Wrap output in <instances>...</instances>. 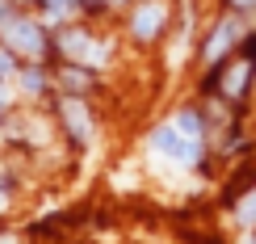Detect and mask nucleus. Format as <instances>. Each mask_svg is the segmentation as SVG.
<instances>
[{"label": "nucleus", "instance_id": "obj_2", "mask_svg": "<svg viewBox=\"0 0 256 244\" xmlns=\"http://www.w3.org/2000/svg\"><path fill=\"white\" fill-rule=\"evenodd\" d=\"M4 38H8V47L26 51V55H38L42 51V30L34 21H26V17H8L4 21Z\"/></svg>", "mask_w": 256, "mask_h": 244}, {"label": "nucleus", "instance_id": "obj_9", "mask_svg": "<svg viewBox=\"0 0 256 244\" xmlns=\"http://www.w3.org/2000/svg\"><path fill=\"white\" fill-rule=\"evenodd\" d=\"M236 215H240V223H248V227L256 223V189H252V194L240 202V210H236Z\"/></svg>", "mask_w": 256, "mask_h": 244}, {"label": "nucleus", "instance_id": "obj_4", "mask_svg": "<svg viewBox=\"0 0 256 244\" xmlns=\"http://www.w3.org/2000/svg\"><path fill=\"white\" fill-rule=\"evenodd\" d=\"M63 51H68L72 59H88V63H105V55H110V47H105V42H88L84 34H76V30L63 38Z\"/></svg>", "mask_w": 256, "mask_h": 244}, {"label": "nucleus", "instance_id": "obj_14", "mask_svg": "<svg viewBox=\"0 0 256 244\" xmlns=\"http://www.w3.org/2000/svg\"><path fill=\"white\" fill-rule=\"evenodd\" d=\"M0 206H4V198H0Z\"/></svg>", "mask_w": 256, "mask_h": 244}, {"label": "nucleus", "instance_id": "obj_8", "mask_svg": "<svg viewBox=\"0 0 256 244\" xmlns=\"http://www.w3.org/2000/svg\"><path fill=\"white\" fill-rule=\"evenodd\" d=\"M172 126H176L180 135H185V139H202V118H198L194 110H185V114H176V122H172Z\"/></svg>", "mask_w": 256, "mask_h": 244}, {"label": "nucleus", "instance_id": "obj_10", "mask_svg": "<svg viewBox=\"0 0 256 244\" xmlns=\"http://www.w3.org/2000/svg\"><path fill=\"white\" fill-rule=\"evenodd\" d=\"M21 84H26L30 93H38V89H42V72H26V76H21Z\"/></svg>", "mask_w": 256, "mask_h": 244}, {"label": "nucleus", "instance_id": "obj_11", "mask_svg": "<svg viewBox=\"0 0 256 244\" xmlns=\"http://www.w3.org/2000/svg\"><path fill=\"white\" fill-rule=\"evenodd\" d=\"M42 9H46L50 17H59V13H68V0H42Z\"/></svg>", "mask_w": 256, "mask_h": 244}, {"label": "nucleus", "instance_id": "obj_12", "mask_svg": "<svg viewBox=\"0 0 256 244\" xmlns=\"http://www.w3.org/2000/svg\"><path fill=\"white\" fill-rule=\"evenodd\" d=\"M4 76H13V55L0 51V80H4Z\"/></svg>", "mask_w": 256, "mask_h": 244}, {"label": "nucleus", "instance_id": "obj_7", "mask_svg": "<svg viewBox=\"0 0 256 244\" xmlns=\"http://www.w3.org/2000/svg\"><path fill=\"white\" fill-rule=\"evenodd\" d=\"M248 76H252V63H248V59L231 63L227 76H222V93H227V97H240V93L248 89Z\"/></svg>", "mask_w": 256, "mask_h": 244}, {"label": "nucleus", "instance_id": "obj_3", "mask_svg": "<svg viewBox=\"0 0 256 244\" xmlns=\"http://www.w3.org/2000/svg\"><path fill=\"white\" fill-rule=\"evenodd\" d=\"M164 21H168V9L160 5V0H147V5L134 13V34L138 38H156L160 30H164Z\"/></svg>", "mask_w": 256, "mask_h": 244}, {"label": "nucleus", "instance_id": "obj_6", "mask_svg": "<svg viewBox=\"0 0 256 244\" xmlns=\"http://www.w3.org/2000/svg\"><path fill=\"white\" fill-rule=\"evenodd\" d=\"M63 118H68V126H72V135H76V139H88V135H92L88 110H84L76 97H68V101H63Z\"/></svg>", "mask_w": 256, "mask_h": 244}, {"label": "nucleus", "instance_id": "obj_5", "mask_svg": "<svg viewBox=\"0 0 256 244\" xmlns=\"http://www.w3.org/2000/svg\"><path fill=\"white\" fill-rule=\"evenodd\" d=\"M240 30H244L240 21H231V17H227V21H222V26L214 30V38L206 42V59H210V63H218V59H222V55L231 51V42L240 38Z\"/></svg>", "mask_w": 256, "mask_h": 244}, {"label": "nucleus", "instance_id": "obj_13", "mask_svg": "<svg viewBox=\"0 0 256 244\" xmlns=\"http://www.w3.org/2000/svg\"><path fill=\"white\" fill-rule=\"evenodd\" d=\"M231 5H236V9H248V5H256V0H231Z\"/></svg>", "mask_w": 256, "mask_h": 244}, {"label": "nucleus", "instance_id": "obj_1", "mask_svg": "<svg viewBox=\"0 0 256 244\" xmlns=\"http://www.w3.org/2000/svg\"><path fill=\"white\" fill-rule=\"evenodd\" d=\"M152 147H156V152H164L168 160H176V164H194L198 156H202V143H198V139H185L176 126H164V131H156Z\"/></svg>", "mask_w": 256, "mask_h": 244}]
</instances>
